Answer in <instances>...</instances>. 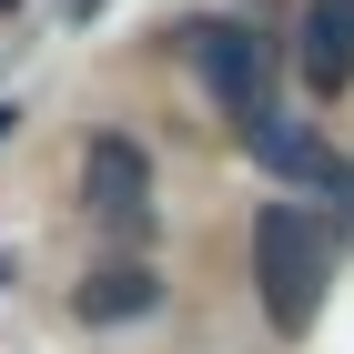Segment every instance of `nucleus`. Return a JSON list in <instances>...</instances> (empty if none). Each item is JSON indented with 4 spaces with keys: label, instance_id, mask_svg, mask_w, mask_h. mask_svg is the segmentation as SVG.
Returning a JSON list of instances; mask_svg holds the SVG:
<instances>
[{
    "label": "nucleus",
    "instance_id": "obj_3",
    "mask_svg": "<svg viewBox=\"0 0 354 354\" xmlns=\"http://www.w3.org/2000/svg\"><path fill=\"white\" fill-rule=\"evenodd\" d=\"M243 142H253V162L273 172V183H294V192H314V203H354V162L334 152L314 122H243Z\"/></svg>",
    "mask_w": 354,
    "mask_h": 354
},
{
    "label": "nucleus",
    "instance_id": "obj_1",
    "mask_svg": "<svg viewBox=\"0 0 354 354\" xmlns=\"http://www.w3.org/2000/svg\"><path fill=\"white\" fill-rule=\"evenodd\" d=\"M253 283H263V324L304 334L324 314V283H334V223L314 203H263V223H253Z\"/></svg>",
    "mask_w": 354,
    "mask_h": 354
},
{
    "label": "nucleus",
    "instance_id": "obj_5",
    "mask_svg": "<svg viewBox=\"0 0 354 354\" xmlns=\"http://www.w3.org/2000/svg\"><path fill=\"white\" fill-rule=\"evenodd\" d=\"M294 71L314 91H354V0H304L294 21Z\"/></svg>",
    "mask_w": 354,
    "mask_h": 354
},
{
    "label": "nucleus",
    "instance_id": "obj_4",
    "mask_svg": "<svg viewBox=\"0 0 354 354\" xmlns=\"http://www.w3.org/2000/svg\"><path fill=\"white\" fill-rule=\"evenodd\" d=\"M82 213L142 233V213H152V152H142L132 132H102V142L82 152Z\"/></svg>",
    "mask_w": 354,
    "mask_h": 354
},
{
    "label": "nucleus",
    "instance_id": "obj_6",
    "mask_svg": "<svg viewBox=\"0 0 354 354\" xmlns=\"http://www.w3.org/2000/svg\"><path fill=\"white\" fill-rule=\"evenodd\" d=\"M152 304H162V273L132 253V263H102V273H91L82 294H71V314H82V324H142Z\"/></svg>",
    "mask_w": 354,
    "mask_h": 354
},
{
    "label": "nucleus",
    "instance_id": "obj_2",
    "mask_svg": "<svg viewBox=\"0 0 354 354\" xmlns=\"http://www.w3.org/2000/svg\"><path fill=\"white\" fill-rule=\"evenodd\" d=\"M192 61H203V91H213L233 122H263L273 111V41L253 21H213V30H192Z\"/></svg>",
    "mask_w": 354,
    "mask_h": 354
}]
</instances>
